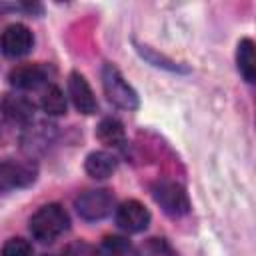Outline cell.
Returning a JSON list of instances; mask_svg holds the SVG:
<instances>
[{
  "instance_id": "30bf717a",
  "label": "cell",
  "mask_w": 256,
  "mask_h": 256,
  "mask_svg": "<svg viewBox=\"0 0 256 256\" xmlns=\"http://www.w3.org/2000/svg\"><path fill=\"white\" fill-rule=\"evenodd\" d=\"M2 114L12 120V122H18V124H24V122H30L32 116H34V104L24 98V96H6L2 100Z\"/></svg>"
},
{
  "instance_id": "7a4b0ae2",
  "label": "cell",
  "mask_w": 256,
  "mask_h": 256,
  "mask_svg": "<svg viewBox=\"0 0 256 256\" xmlns=\"http://www.w3.org/2000/svg\"><path fill=\"white\" fill-rule=\"evenodd\" d=\"M102 86H104L106 98L114 106H118L122 110H136L140 106L136 90L124 80V76L120 74V70L116 66L104 64V68H102Z\"/></svg>"
},
{
  "instance_id": "9c48e42d",
  "label": "cell",
  "mask_w": 256,
  "mask_h": 256,
  "mask_svg": "<svg viewBox=\"0 0 256 256\" xmlns=\"http://www.w3.org/2000/svg\"><path fill=\"white\" fill-rule=\"evenodd\" d=\"M8 80H10V84L14 88L34 90V88H38L46 80V70L40 64H22V66H16L10 72Z\"/></svg>"
},
{
  "instance_id": "3957f363",
  "label": "cell",
  "mask_w": 256,
  "mask_h": 256,
  "mask_svg": "<svg viewBox=\"0 0 256 256\" xmlns=\"http://www.w3.org/2000/svg\"><path fill=\"white\" fill-rule=\"evenodd\" d=\"M152 196L160 208L170 216H184L190 210V200L186 190L170 180H160L152 186Z\"/></svg>"
},
{
  "instance_id": "7c38bea8",
  "label": "cell",
  "mask_w": 256,
  "mask_h": 256,
  "mask_svg": "<svg viewBox=\"0 0 256 256\" xmlns=\"http://www.w3.org/2000/svg\"><path fill=\"white\" fill-rule=\"evenodd\" d=\"M236 64H238V70L244 76V80L254 82V78H256V58H254V42L250 38H242L238 42Z\"/></svg>"
},
{
  "instance_id": "5b68a950",
  "label": "cell",
  "mask_w": 256,
  "mask_h": 256,
  "mask_svg": "<svg viewBox=\"0 0 256 256\" xmlns=\"http://www.w3.org/2000/svg\"><path fill=\"white\" fill-rule=\"evenodd\" d=\"M0 46L2 52L10 58H20L24 54H28L34 46V36L30 32L28 26L24 24H10L0 38Z\"/></svg>"
},
{
  "instance_id": "5bb4252c",
  "label": "cell",
  "mask_w": 256,
  "mask_h": 256,
  "mask_svg": "<svg viewBox=\"0 0 256 256\" xmlns=\"http://www.w3.org/2000/svg\"><path fill=\"white\" fill-rule=\"evenodd\" d=\"M130 242L122 236H106L90 256H128Z\"/></svg>"
},
{
  "instance_id": "6da1fadb",
  "label": "cell",
  "mask_w": 256,
  "mask_h": 256,
  "mask_svg": "<svg viewBox=\"0 0 256 256\" xmlns=\"http://www.w3.org/2000/svg\"><path fill=\"white\" fill-rule=\"evenodd\" d=\"M70 226V216L60 204H46L30 218V234L40 242H52Z\"/></svg>"
},
{
  "instance_id": "2e32d148",
  "label": "cell",
  "mask_w": 256,
  "mask_h": 256,
  "mask_svg": "<svg viewBox=\"0 0 256 256\" xmlns=\"http://www.w3.org/2000/svg\"><path fill=\"white\" fill-rule=\"evenodd\" d=\"M2 256H32V246L24 238H10L2 246Z\"/></svg>"
},
{
  "instance_id": "8992f818",
  "label": "cell",
  "mask_w": 256,
  "mask_h": 256,
  "mask_svg": "<svg viewBox=\"0 0 256 256\" xmlns=\"http://www.w3.org/2000/svg\"><path fill=\"white\" fill-rule=\"evenodd\" d=\"M116 222L122 230L130 232V234H136V232H142L148 228L150 224V212L148 208L138 202V200H128L124 202L118 212H116Z\"/></svg>"
},
{
  "instance_id": "4fadbf2b",
  "label": "cell",
  "mask_w": 256,
  "mask_h": 256,
  "mask_svg": "<svg viewBox=\"0 0 256 256\" xmlns=\"http://www.w3.org/2000/svg\"><path fill=\"white\" fill-rule=\"evenodd\" d=\"M96 136L100 142H104L108 146H122L124 144V126L116 118H104L96 128Z\"/></svg>"
},
{
  "instance_id": "8fae6325",
  "label": "cell",
  "mask_w": 256,
  "mask_h": 256,
  "mask_svg": "<svg viewBox=\"0 0 256 256\" xmlns=\"http://www.w3.org/2000/svg\"><path fill=\"white\" fill-rule=\"evenodd\" d=\"M84 168L92 178L102 180V178L112 176V172L116 170V158L106 150H96V152H90L86 156Z\"/></svg>"
},
{
  "instance_id": "9a60e30c",
  "label": "cell",
  "mask_w": 256,
  "mask_h": 256,
  "mask_svg": "<svg viewBox=\"0 0 256 256\" xmlns=\"http://www.w3.org/2000/svg\"><path fill=\"white\" fill-rule=\"evenodd\" d=\"M42 110L50 116H60L66 112V96L58 86H50L44 94H42V102H40Z\"/></svg>"
},
{
  "instance_id": "ba28073f",
  "label": "cell",
  "mask_w": 256,
  "mask_h": 256,
  "mask_svg": "<svg viewBox=\"0 0 256 256\" xmlns=\"http://www.w3.org/2000/svg\"><path fill=\"white\" fill-rule=\"evenodd\" d=\"M36 178V168L24 162H6L0 166V190H12L32 184Z\"/></svg>"
},
{
  "instance_id": "e0dca14e",
  "label": "cell",
  "mask_w": 256,
  "mask_h": 256,
  "mask_svg": "<svg viewBox=\"0 0 256 256\" xmlns=\"http://www.w3.org/2000/svg\"><path fill=\"white\" fill-rule=\"evenodd\" d=\"M64 256H90V254H88V248L84 244H80V246H70Z\"/></svg>"
},
{
  "instance_id": "52a82bcc",
  "label": "cell",
  "mask_w": 256,
  "mask_h": 256,
  "mask_svg": "<svg viewBox=\"0 0 256 256\" xmlns=\"http://www.w3.org/2000/svg\"><path fill=\"white\" fill-rule=\"evenodd\" d=\"M68 94L76 106L78 112L82 114H94L98 110V102L96 96L90 88V84L86 82V78L80 72H72L68 76Z\"/></svg>"
},
{
  "instance_id": "277c9868",
  "label": "cell",
  "mask_w": 256,
  "mask_h": 256,
  "mask_svg": "<svg viewBox=\"0 0 256 256\" xmlns=\"http://www.w3.org/2000/svg\"><path fill=\"white\" fill-rule=\"evenodd\" d=\"M74 206H76V212L84 220H102L104 216H108L112 212L114 194L106 188L86 190L76 198Z\"/></svg>"
}]
</instances>
